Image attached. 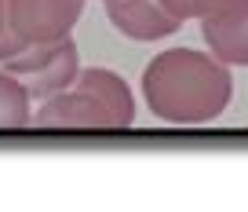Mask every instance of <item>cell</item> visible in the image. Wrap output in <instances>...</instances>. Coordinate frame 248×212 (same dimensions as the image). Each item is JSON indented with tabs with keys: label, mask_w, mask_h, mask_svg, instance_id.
<instances>
[{
	"label": "cell",
	"mask_w": 248,
	"mask_h": 212,
	"mask_svg": "<svg viewBox=\"0 0 248 212\" xmlns=\"http://www.w3.org/2000/svg\"><path fill=\"white\" fill-rule=\"evenodd\" d=\"M142 95L168 125H208L233 95L230 66L197 48H168L142 70Z\"/></svg>",
	"instance_id": "6da1fadb"
},
{
	"label": "cell",
	"mask_w": 248,
	"mask_h": 212,
	"mask_svg": "<svg viewBox=\"0 0 248 212\" xmlns=\"http://www.w3.org/2000/svg\"><path fill=\"white\" fill-rule=\"evenodd\" d=\"M77 44L70 37L62 40H22L15 30H4L0 37V66L8 73H15L30 95L37 99H51V95L73 88L80 73V63H77Z\"/></svg>",
	"instance_id": "7a4b0ae2"
},
{
	"label": "cell",
	"mask_w": 248,
	"mask_h": 212,
	"mask_svg": "<svg viewBox=\"0 0 248 212\" xmlns=\"http://www.w3.org/2000/svg\"><path fill=\"white\" fill-rule=\"evenodd\" d=\"M80 11L84 0H8V26L22 40H62Z\"/></svg>",
	"instance_id": "3957f363"
},
{
	"label": "cell",
	"mask_w": 248,
	"mask_h": 212,
	"mask_svg": "<svg viewBox=\"0 0 248 212\" xmlns=\"http://www.w3.org/2000/svg\"><path fill=\"white\" fill-rule=\"evenodd\" d=\"M201 37L208 51L226 66H248V0H226L201 18Z\"/></svg>",
	"instance_id": "277c9868"
},
{
	"label": "cell",
	"mask_w": 248,
	"mask_h": 212,
	"mask_svg": "<svg viewBox=\"0 0 248 212\" xmlns=\"http://www.w3.org/2000/svg\"><path fill=\"white\" fill-rule=\"evenodd\" d=\"M106 15L128 40H164L183 26L161 0H106Z\"/></svg>",
	"instance_id": "5b68a950"
},
{
	"label": "cell",
	"mask_w": 248,
	"mask_h": 212,
	"mask_svg": "<svg viewBox=\"0 0 248 212\" xmlns=\"http://www.w3.org/2000/svg\"><path fill=\"white\" fill-rule=\"evenodd\" d=\"M33 121L40 128H113L109 114L99 106V99L88 88H80L77 81H73V88L44 99V106L37 110Z\"/></svg>",
	"instance_id": "8992f818"
},
{
	"label": "cell",
	"mask_w": 248,
	"mask_h": 212,
	"mask_svg": "<svg viewBox=\"0 0 248 212\" xmlns=\"http://www.w3.org/2000/svg\"><path fill=\"white\" fill-rule=\"evenodd\" d=\"M77 84L88 88V92L99 99V106L109 114V125H113V128H128V125L135 121L132 88H128V81H124L121 73L95 66V70H80V73H77Z\"/></svg>",
	"instance_id": "52a82bcc"
},
{
	"label": "cell",
	"mask_w": 248,
	"mask_h": 212,
	"mask_svg": "<svg viewBox=\"0 0 248 212\" xmlns=\"http://www.w3.org/2000/svg\"><path fill=\"white\" fill-rule=\"evenodd\" d=\"M33 121V95L15 73L0 70V128H22Z\"/></svg>",
	"instance_id": "ba28073f"
},
{
	"label": "cell",
	"mask_w": 248,
	"mask_h": 212,
	"mask_svg": "<svg viewBox=\"0 0 248 212\" xmlns=\"http://www.w3.org/2000/svg\"><path fill=\"white\" fill-rule=\"evenodd\" d=\"M161 4L179 18V22H190V18H197V22H201L204 15H212L216 8H223L226 0H161Z\"/></svg>",
	"instance_id": "9c48e42d"
},
{
	"label": "cell",
	"mask_w": 248,
	"mask_h": 212,
	"mask_svg": "<svg viewBox=\"0 0 248 212\" xmlns=\"http://www.w3.org/2000/svg\"><path fill=\"white\" fill-rule=\"evenodd\" d=\"M8 30V0H0V37Z\"/></svg>",
	"instance_id": "30bf717a"
}]
</instances>
